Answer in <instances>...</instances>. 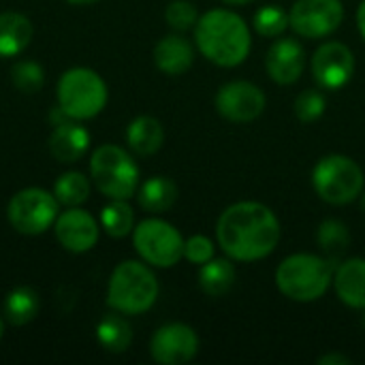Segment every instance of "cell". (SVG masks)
Here are the masks:
<instances>
[{
	"instance_id": "10",
	"label": "cell",
	"mask_w": 365,
	"mask_h": 365,
	"mask_svg": "<svg viewBox=\"0 0 365 365\" xmlns=\"http://www.w3.org/2000/svg\"><path fill=\"white\" fill-rule=\"evenodd\" d=\"M344 19L342 0H297L289 13V28L304 38H325Z\"/></svg>"
},
{
	"instance_id": "24",
	"label": "cell",
	"mask_w": 365,
	"mask_h": 365,
	"mask_svg": "<svg viewBox=\"0 0 365 365\" xmlns=\"http://www.w3.org/2000/svg\"><path fill=\"white\" fill-rule=\"evenodd\" d=\"M96 340L107 353H124L133 344V327L120 312L113 310V314H105L98 321Z\"/></svg>"
},
{
	"instance_id": "12",
	"label": "cell",
	"mask_w": 365,
	"mask_h": 365,
	"mask_svg": "<svg viewBox=\"0 0 365 365\" xmlns=\"http://www.w3.org/2000/svg\"><path fill=\"white\" fill-rule=\"evenodd\" d=\"M310 68L319 88L334 92L351 81L355 73V56L349 45L340 41H327L317 47Z\"/></svg>"
},
{
	"instance_id": "1",
	"label": "cell",
	"mask_w": 365,
	"mask_h": 365,
	"mask_svg": "<svg viewBox=\"0 0 365 365\" xmlns=\"http://www.w3.org/2000/svg\"><path fill=\"white\" fill-rule=\"evenodd\" d=\"M280 220L257 201L229 205L216 222V240L231 261L255 263L269 257L280 244Z\"/></svg>"
},
{
	"instance_id": "27",
	"label": "cell",
	"mask_w": 365,
	"mask_h": 365,
	"mask_svg": "<svg viewBox=\"0 0 365 365\" xmlns=\"http://www.w3.org/2000/svg\"><path fill=\"white\" fill-rule=\"evenodd\" d=\"M92 190L90 178H86L79 171H66L62 173L53 184V195L60 205L64 207H79L88 201Z\"/></svg>"
},
{
	"instance_id": "18",
	"label": "cell",
	"mask_w": 365,
	"mask_h": 365,
	"mask_svg": "<svg viewBox=\"0 0 365 365\" xmlns=\"http://www.w3.org/2000/svg\"><path fill=\"white\" fill-rule=\"evenodd\" d=\"M195 62V47L182 34H167L154 47V64L165 75H184Z\"/></svg>"
},
{
	"instance_id": "4",
	"label": "cell",
	"mask_w": 365,
	"mask_h": 365,
	"mask_svg": "<svg viewBox=\"0 0 365 365\" xmlns=\"http://www.w3.org/2000/svg\"><path fill=\"white\" fill-rule=\"evenodd\" d=\"M158 280L145 261H122L109 276L107 306L120 314L137 317L148 312L158 299Z\"/></svg>"
},
{
	"instance_id": "9",
	"label": "cell",
	"mask_w": 365,
	"mask_h": 365,
	"mask_svg": "<svg viewBox=\"0 0 365 365\" xmlns=\"http://www.w3.org/2000/svg\"><path fill=\"white\" fill-rule=\"evenodd\" d=\"M60 214V203L53 192L45 188H24L15 192L6 205L9 225L21 235H43L53 227Z\"/></svg>"
},
{
	"instance_id": "25",
	"label": "cell",
	"mask_w": 365,
	"mask_h": 365,
	"mask_svg": "<svg viewBox=\"0 0 365 365\" xmlns=\"http://www.w3.org/2000/svg\"><path fill=\"white\" fill-rule=\"evenodd\" d=\"M317 244L323 250V255L338 265V261L344 257V252L349 250L351 244V231L349 227L338 220V218H327L321 222L319 231H317Z\"/></svg>"
},
{
	"instance_id": "5",
	"label": "cell",
	"mask_w": 365,
	"mask_h": 365,
	"mask_svg": "<svg viewBox=\"0 0 365 365\" xmlns=\"http://www.w3.org/2000/svg\"><path fill=\"white\" fill-rule=\"evenodd\" d=\"M58 107L68 120H92L96 118L109 98L105 79L86 66H75L62 73L56 88Z\"/></svg>"
},
{
	"instance_id": "35",
	"label": "cell",
	"mask_w": 365,
	"mask_h": 365,
	"mask_svg": "<svg viewBox=\"0 0 365 365\" xmlns=\"http://www.w3.org/2000/svg\"><path fill=\"white\" fill-rule=\"evenodd\" d=\"M68 4H73V6H86V4H94V2H98V0H66Z\"/></svg>"
},
{
	"instance_id": "32",
	"label": "cell",
	"mask_w": 365,
	"mask_h": 365,
	"mask_svg": "<svg viewBox=\"0 0 365 365\" xmlns=\"http://www.w3.org/2000/svg\"><path fill=\"white\" fill-rule=\"evenodd\" d=\"M184 259L192 265H203L214 259V242L205 235H192L184 242Z\"/></svg>"
},
{
	"instance_id": "28",
	"label": "cell",
	"mask_w": 365,
	"mask_h": 365,
	"mask_svg": "<svg viewBox=\"0 0 365 365\" xmlns=\"http://www.w3.org/2000/svg\"><path fill=\"white\" fill-rule=\"evenodd\" d=\"M252 26L261 36L278 38L289 28V13L284 9H280L278 4L261 6L252 17Z\"/></svg>"
},
{
	"instance_id": "38",
	"label": "cell",
	"mask_w": 365,
	"mask_h": 365,
	"mask_svg": "<svg viewBox=\"0 0 365 365\" xmlns=\"http://www.w3.org/2000/svg\"><path fill=\"white\" fill-rule=\"evenodd\" d=\"M361 210H364V214H365V195L361 192Z\"/></svg>"
},
{
	"instance_id": "7",
	"label": "cell",
	"mask_w": 365,
	"mask_h": 365,
	"mask_svg": "<svg viewBox=\"0 0 365 365\" xmlns=\"http://www.w3.org/2000/svg\"><path fill=\"white\" fill-rule=\"evenodd\" d=\"M365 175L361 167L344 156H323L312 169V186L317 195L329 205H349L364 192Z\"/></svg>"
},
{
	"instance_id": "33",
	"label": "cell",
	"mask_w": 365,
	"mask_h": 365,
	"mask_svg": "<svg viewBox=\"0 0 365 365\" xmlns=\"http://www.w3.org/2000/svg\"><path fill=\"white\" fill-rule=\"evenodd\" d=\"M353 359L349 355H340V353H329L319 357V365H351Z\"/></svg>"
},
{
	"instance_id": "17",
	"label": "cell",
	"mask_w": 365,
	"mask_h": 365,
	"mask_svg": "<svg viewBox=\"0 0 365 365\" xmlns=\"http://www.w3.org/2000/svg\"><path fill=\"white\" fill-rule=\"evenodd\" d=\"M334 289L344 306L365 310V259L353 257L336 265Z\"/></svg>"
},
{
	"instance_id": "11",
	"label": "cell",
	"mask_w": 365,
	"mask_h": 365,
	"mask_svg": "<svg viewBox=\"0 0 365 365\" xmlns=\"http://www.w3.org/2000/svg\"><path fill=\"white\" fill-rule=\"evenodd\" d=\"M214 105H216V111L225 120L233 124H248V122H255L265 111L267 98L259 86L237 79V81L225 83L216 92Z\"/></svg>"
},
{
	"instance_id": "3",
	"label": "cell",
	"mask_w": 365,
	"mask_h": 365,
	"mask_svg": "<svg viewBox=\"0 0 365 365\" xmlns=\"http://www.w3.org/2000/svg\"><path fill=\"white\" fill-rule=\"evenodd\" d=\"M336 263L319 255H291L276 269L278 291L297 304H310L321 299L334 284Z\"/></svg>"
},
{
	"instance_id": "21",
	"label": "cell",
	"mask_w": 365,
	"mask_h": 365,
	"mask_svg": "<svg viewBox=\"0 0 365 365\" xmlns=\"http://www.w3.org/2000/svg\"><path fill=\"white\" fill-rule=\"evenodd\" d=\"M126 143H128V148L135 154L152 156L165 143V128H163V124L156 118L139 115L126 128Z\"/></svg>"
},
{
	"instance_id": "34",
	"label": "cell",
	"mask_w": 365,
	"mask_h": 365,
	"mask_svg": "<svg viewBox=\"0 0 365 365\" xmlns=\"http://www.w3.org/2000/svg\"><path fill=\"white\" fill-rule=\"evenodd\" d=\"M357 28H359L361 36L365 38V0L359 4V9H357Z\"/></svg>"
},
{
	"instance_id": "29",
	"label": "cell",
	"mask_w": 365,
	"mask_h": 365,
	"mask_svg": "<svg viewBox=\"0 0 365 365\" xmlns=\"http://www.w3.org/2000/svg\"><path fill=\"white\" fill-rule=\"evenodd\" d=\"M11 79L21 94H34L45 83V71L34 60H19L11 68Z\"/></svg>"
},
{
	"instance_id": "22",
	"label": "cell",
	"mask_w": 365,
	"mask_h": 365,
	"mask_svg": "<svg viewBox=\"0 0 365 365\" xmlns=\"http://www.w3.org/2000/svg\"><path fill=\"white\" fill-rule=\"evenodd\" d=\"M235 265L229 259H212L199 269V287L207 297H222L235 284Z\"/></svg>"
},
{
	"instance_id": "20",
	"label": "cell",
	"mask_w": 365,
	"mask_h": 365,
	"mask_svg": "<svg viewBox=\"0 0 365 365\" xmlns=\"http://www.w3.org/2000/svg\"><path fill=\"white\" fill-rule=\"evenodd\" d=\"M178 195H180L178 184L167 175H154L143 184H139L137 188V201L150 214L169 212L175 205Z\"/></svg>"
},
{
	"instance_id": "39",
	"label": "cell",
	"mask_w": 365,
	"mask_h": 365,
	"mask_svg": "<svg viewBox=\"0 0 365 365\" xmlns=\"http://www.w3.org/2000/svg\"><path fill=\"white\" fill-rule=\"evenodd\" d=\"M365 312V310H364ZM361 323H364V327H365V314H364V319H361Z\"/></svg>"
},
{
	"instance_id": "19",
	"label": "cell",
	"mask_w": 365,
	"mask_h": 365,
	"mask_svg": "<svg viewBox=\"0 0 365 365\" xmlns=\"http://www.w3.org/2000/svg\"><path fill=\"white\" fill-rule=\"evenodd\" d=\"M34 38L32 21L17 11L0 13V58H15L24 53Z\"/></svg>"
},
{
	"instance_id": "8",
	"label": "cell",
	"mask_w": 365,
	"mask_h": 365,
	"mask_svg": "<svg viewBox=\"0 0 365 365\" xmlns=\"http://www.w3.org/2000/svg\"><path fill=\"white\" fill-rule=\"evenodd\" d=\"M182 233L163 218H145L133 229V246L141 261L152 267L169 269L184 259Z\"/></svg>"
},
{
	"instance_id": "6",
	"label": "cell",
	"mask_w": 365,
	"mask_h": 365,
	"mask_svg": "<svg viewBox=\"0 0 365 365\" xmlns=\"http://www.w3.org/2000/svg\"><path fill=\"white\" fill-rule=\"evenodd\" d=\"M90 180L107 199H133L139 188V167L120 145L105 143L92 152Z\"/></svg>"
},
{
	"instance_id": "37",
	"label": "cell",
	"mask_w": 365,
	"mask_h": 365,
	"mask_svg": "<svg viewBox=\"0 0 365 365\" xmlns=\"http://www.w3.org/2000/svg\"><path fill=\"white\" fill-rule=\"evenodd\" d=\"M2 336H4V321H2V317H0V340H2Z\"/></svg>"
},
{
	"instance_id": "36",
	"label": "cell",
	"mask_w": 365,
	"mask_h": 365,
	"mask_svg": "<svg viewBox=\"0 0 365 365\" xmlns=\"http://www.w3.org/2000/svg\"><path fill=\"white\" fill-rule=\"evenodd\" d=\"M225 4H248V2H252V0H222Z\"/></svg>"
},
{
	"instance_id": "23",
	"label": "cell",
	"mask_w": 365,
	"mask_h": 365,
	"mask_svg": "<svg viewBox=\"0 0 365 365\" xmlns=\"http://www.w3.org/2000/svg\"><path fill=\"white\" fill-rule=\"evenodd\" d=\"M41 310L38 293L32 287H15L4 299V319L13 327H24L36 319Z\"/></svg>"
},
{
	"instance_id": "15",
	"label": "cell",
	"mask_w": 365,
	"mask_h": 365,
	"mask_svg": "<svg viewBox=\"0 0 365 365\" xmlns=\"http://www.w3.org/2000/svg\"><path fill=\"white\" fill-rule=\"evenodd\" d=\"M306 68V49L295 38H278L272 43L265 56V71L272 77V81L280 86H291L299 81L302 73Z\"/></svg>"
},
{
	"instance_id": "30",
	"label": "cell",
	"mask_w": 365,
	"mask_h": 365,
	"mask_svg": "<svg viewBox=\"0 0 365 365\" xmlns=\"http://www.w3.org/2000/svg\"><path fill=\"white\" fill-rule=\"evenodd\" d=\"M197 19H199V13L190 0H171L165 9V21L175 32H186L195 28Z\"/></svg>"
},
{
	"instance_id": "26",
	"label": "cell",
	"mask_w": 365,
	"mask_h": 365,
	"mask_svg": "<svg viewBox=\"0 0 365 365\" xmlns=\"http://www.w3.org/2000/svg\"><path fill=\"white\" fill-rule=\"evenodd\" d=\"M101 227L109 237L122 240L135 229V210L126 199H111L101 212Z\"/></svg>"
},
{
	"instance_id": "14",
	"label": "cell",
	"mask_w": 365,
	"mask_h": 365,
	"mask_svg": "<svg viewBox=\"0 0 365 365\" xmlns=\"http://www.w3.org/2000/svg\"><path fill=\"white\" fill-rule=\"evenodd\" d=\"M53 233L64 250L73 255H83L98 244L101 222L81 207H66V212L58 214L53 222Z\"/></svg>"
},
{
	"instance_id": "31",
	"label": "cell",
	"mask_w": 365,
	"mask_h": 365,
	"mask_svg": "<svg viewBox=\"0 0 365 365\" xmlns=\"http://www.w3.org/2000/svg\"><path fill=\"white\" fill-rule=\"evenodd\" d=\"M327 109V98L321 90H304L297 98H295V115L310 124L317 122Z\"/></svg>"
},
{
	"instance_id": "16",
	"label": "cell",
	"mask_w": 365,
	"mask_h": 365,
	"mask_svg": "<svg viewBox=\"0 0 365 365\" xmlns=\"http://www.w3.org/2000/svg\"><path fill=\"white\" fill-rule=\"evenodd\" d=\"M92 137L79 120H64L53 126L49 135V154L64 165L79 163L90 150Z\"/></svg>"
},
{
	"instance_id": "13",
	"label": "cell",
	"mask_w": 365,
	"mask_h": 365,
	"mask_svg": "<svg viewBox=\"0 0 365 365\" xmlns=\"http://www.w3.org/2000/svg\"><path fill=\"white\" fill-rule=\"evenodd\" d=\"M199 353V336L190 325L169 323L154 331L150 355L160 365H182L192 361Z\"/></svg>"
},
{
	"instance_id": "2",
	"label": "cell",
	"mask_w": 365,
	"mask_h": 365,
	"mask_svg": "<svg viewBox=\"0 0 365 365\" xmlns=\"http://www.w3.org/2000/svg\"><path fill=\"white\" fill-rule=\"evenodd\" d=\"M195 45L212 64L233 68L246 62L252 36L242 15L229 9H212L199 15L195 24Z\"/></svg>"
}]
</instances>
